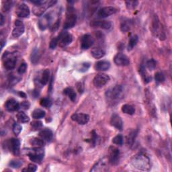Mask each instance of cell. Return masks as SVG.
I'll return each mask as SVG.
<instances>
[{
	"label": "cell",
	"mask_w": 172,
	"mask_h": 172,
	"mask_svg": "<svg viewBox=\"0 0 172 172\" xmlns=\"http://www.w3.org/2000/svg\"><path fill=\"white\" fill-rule=\"evenodd\" d=\"M59 45L61 47H65L69 45L73 41V37L71 34L68 33L67 32H62L59 36Z\"/></svg>",
	"instance_id": "9"
},
{
	"label": "cell",
	"mask_w": 172,
	"mask_h": 172,
	"mask_svg": "<svg viewBox=\"0 0 172 172\" xmlns=\"http://www.w3.org/2000/svg\"><path fill=\"white\" fill-rule=\"evenodd\" d=\"M18 94H19L20 96V97H22V98H26V94H24V93L22 92H19Z\"/></svg>",
	"instance_id": "51"
},
{
	"label": "cell",
	"mask_w": 172,
	"mask_h": 172,
	"mask_svg": "<svg viewBox=\"0 0 172 172\" xmlns=\"http://www.w3.org/2000/svg\"><path fill=\"white\" fill-rule=\"evenodd\" d=\"M92 55L94 57L95 59H101L106 55V52L104 50L102 49H94L91 52Z\"/></svg>",
	"instance_id": "26"
},
{
	"label": "cell",
	"mask_w": 172,
	"mask_h": 172,
	"mask_svg": "<svg viewBox=\"0 0 172 172\" xmlns=\"http://www.w3.org/2000/svg\"><path fill=\"white\" fill-rule=\"evenodd\" d=\"M90 26L94 28H100L104 30H108L112 26L110 22L106 20H94L92 21Z\"/></svg>",
	"instance_id": "19"
},
{
	"label": "cell",
	"mask_w": 172,
	"mask_h": 172,
	"mask_svg": "<svg viewBox=\"0 0 172 172\" xmlns=\"http://www.w3.org/2000/svg\"><path fill=\"white\" fill-rule=\"evenodd\" d=\"M49 77H50V71L49 69H45L42 74V77L40 80V83L41 84L44 86L47 84V83L49 81Z\"/></svg>",
	"instance_id": "28"
},
{
	"label": "cell",
	"mask_w": 172,
	"mask_h": 172,
	"mask_svg": "<svg viewBox=\"0 0 172 172\" xmlns=\"http://www.w3.org/2000/svg\"><path fill=\"white\" fill-rule=\"evenodd\" d=\"M132 165L135 168L141 171H149L150 163L149 157L144 153H139L132 161Z\"/></svg>",
	"instance_id": "1"
},
{
	"label": "cell",
	"mask_w": 172,
	"mask_h": 172,
	"mask_svg": "<svg viewBox=\"0 0 172 172\" xmlns=\"http://www.w3.org/2000/svg\"><path fill=\"white\" fill-rule=\"evenodd\" d=\"M30 106V104L27 102V101H24V102H22L21 103V104H20V107L22 108H23L24 110H28V109H29V108Z\"/></svg>",
	"instance_id": "49"
},
{
	"label": "cell",
	"mask_w": 172,
	"mask_h": 172,
	"mask_svg": "<svg viewBox=\"0 0 172 172\" xmlns=\"http://www.w3.org/2000/svg\"><path fill=\"white\" fill-rule=\"evenodd\" d=\"M16 15L20 18H28L30 14V11L28 6L25 3H21L16 9Z\"/></svg>",
	"instance_id": "17"
},
{
	"label": "cell",
	"mask_w": 172,
	"mask_h": 172,
	"mask_svg": "<svg viewBox=\"0 0 172 172\" xmlns=\"http://www.w3.org/2000/svg\"><path fill=\"white\" fill-rule=\"evenodd\" d=\"M8 146L10 150L14 155H18L20 153V141L17 139H10L8 143Z\"/></svg>",
	"instance_id": "12"
},
{
	"label": "cell",
	"mask_w": 172,
	"mask_h": 172,
	"mask_svg": "<svg viewBox=\"0 0 172 172\" xmlns=\"http://www.w3.org/2000/svg\"><path fill=\"white\" fill-rule=\"evenodd\" d=\"M0 18H1V21H0V25H1V26H3V24H4V22H5L4 17H3V16L2 15V14H1V16H0Z\"/></svg>",
	"instance_id": "50"
},
{
	"label": "cell",
	"mask_w": 172,
	"mask_h": 172,
	"mask_svg": "<svg viewBox=\"0 0 172 172\" xmlns=\"http://www.w3.org/2000/svg\"><path fill=\"white\" fill-rule=\"evenodd\" d=\"M139 2L137 1H128L126 2L127 8L128 10H134L137 8Z\"/></svg>",
	"instance_id": "41"
},
{
	"label": "cell",
	"mask_w": 172,
	"mask_h": 172,
	"mask_svg": "<svg viewBox=\"0 0 172 172\" xmlns=\"http://www.w3.org/2000/svg\"><path fill=\"white\" fill-rule=\"evenodd\" d=\"M110 63L107 61H100L96 63L94 65V69L98 71H104L110 69Z\"/></svg>",
	"instance_id": "23"
},
{
	"label": "cell",
	"mask_w": 172,
	"mask_h": 172,
	"mask_svg": "<svg viewBox=\"0 0 172 172\" xmlns=\"http://www.w3.org/2000/svg\"><path fill=\"white\" fill-rule=\"evenodd\" d=\"M77 22V15L74 12V9L72 7H69L67 10V17L65 22L64 23V29H70L73 28Z\"/></svg>",
	"instance_id": "3"
},
{
	"label": "cell",
	"mask_w": 172,
	"mask_h": 172,
	"mask_svg": "<svg viewBox=\"0 0 172 172\" xmlns=\"http://www.w3.org/2000/svg\"><path fill=\"white\" fill-rule=\"evenodd\" d=\"M132 22L131 20L126 19L123 20L120 24V30L123 32H127L131 29Z\"/></svg>",
	"instance_id": "25"
},
{
	"label": "cell",
	"mask_w": 172,
	"mask_h": 172,
	"mask_svg": "<svg viewBox=\"0 0 172 172\" xmlns=\"http://www.w3.org/2000/svg\"><path fill=\"white\" fill-rule=\"evenodd\" d=\"M22 130V127L20 124H18V123H14L13 125V132L16 135H18Z\"/></svg>",
	"instance_id": "43"
},
{
	"label": "cell",
	"mask_w": 172,
	"mask_h": 172,
	"mask_svg": "<svg viewBox=\"0 0 172 172\" xmlns=\"http://www.w3.org/2000/svg\"><path fill=\"white\" fill-rule=\"evenodd\" d=\"M31 127L34 131L39 130V129L42 127V123L41 121H39V120L33 121L31 123Z\"/></svg>",
	"instance_id": "39"
},
{
	"label": "cell",
	"mask_w": 172,
	"mask_h": 172,
	"mask_svg": "<svg viewBox=\"0 0 172 172\" xmlns=\"http://www.w3.org/2000/svg\"><path fill=\"white\" fill-rule=\"evenodd\" d=\"M27 67H28L27 64L26 63H22L18 67V73L20 75L24 74L26 71Z\"/></svg>",
	"instance_id": "46"
},
{
	"label": "cell",
	"mask_w": 172,
	"mask_h": 172,
	"mask_svg": "<svg viewBox=\"0 0 172 172\" xmlns=\"http://www.w3.org/2000/svg\"><path fill=\"white\" fill-rule=\"evenodd\" d=\"M24 25L22 22L17 20L15 21V27L12 31V36L14 38H18L24 32Z\"/></svg>",
	"instance_id": "16"
},
{
	"label": "cell",
	"mask_w": 172,
	"mask_h": 172,
	"mask_svg": "<svg viewBox=\"0 0 172 172\" xmlns=\"http://www.w3.org/2000/svg\"><path fill=\"white\" fill-rule=\"evenodd\" d=\"M59 40L58 37L53 38L51 42H50V45H49L50 49H55L57 47V46L59 45Z\"/></svg>",
	"instance_id": "45"
},
{
	"label": "cell",
	"mask_w": 172,
	"mask_h": 172,
	"mask_svg": "<svg viewBox=\"0 0 172 172\" xmlns=\"http://www.w3.org/2000/svg\"><path fill=\"white\" fill-rule=\"evenodd\" d=\"M41 105L45 108H50L52 105V101L49 98H43L40 102Z\"/></svg>",
	"instance_id": "38"
},
{
	"label": "cell",
	"mask_w": 172,
	"mask_h": 172,
	"mask_svg": "<svg viewBox=\"0 0 172 172\" xmlns=\"http://www.w3.org/2000/svg\"><path fill=\"white\" fill-rule=\"evenodd\" d=\"M52 20V18L50 14H46L43 16L42 18L39 20L38 22V26L41 28L42 30H45L47 28L49 24H51V21Z\"/></svg>",
	"instance_id": "22"
},
{
	"label": "cell",
	"mask_w": 172,
	"mask_h": 172,
	"mask_svg": "<svg viewBox=\"0 0 172 172\" xmlns=\"http://www.w3.org/2000/svg\"><path fill=\"white\" fill-rule=\"evenodd\" d=\"M39 137L46 141H51L53 137V133L51 130L49 128H45L39 132Z\"/></svg>",
	"instance_id": "24"
},
{
	"label": "cell",
	"mask_w": 172,
	"mask_h": 172,
	"mask_svg": "<svg viewBox=\"0 0 172 172\" xmlns=\"http://www.w3.org/2000/svg\"><path fill=\"white\" fill-rule=\"evenodd\" d=\"M151 28L153 33L155 37H159L161 40H164L166 38V36H165L162 28L161 27L159 20L157 15H155L153 17Z\"/></svg>",
	"instance_id": "5"
},
{
	"label": "cell",
	"mask_w": 172,
	"mask_h": 172,
	"mask_svg": "<svg viewBox=\"0 0 172 172\" xmlns=\"http://www.w3.org/2000/svg\"><path fill=\"white\" fill-rule=\"evenodd\" d=\"M122 112L124 114H128V115H133L135 113V108L129 104H124L122 106Z\"/></svg>",
	"instance_id": "29"
},
{
	"label": "cell",
	"mask_w": 172,
	"mask_h": 172,
	"mask_svg": "<svg viewBox=\"0 0 172 172\" xmlns=\"http://www.w3.org/2000/svg\"><path fill=\"white\" fill-rule=\"evenodd\" d=\"M44 150L39 147H36L32 149V151L28 153V157L32 162L37 163H41L42 161L44 159Z\"/></svg>",
	"instance_id": "4"
},
{
	"label": "cell",
	"mask_w": 172,
	"mask_h": 172,
	"mask_svg": "<svg viewBox=\"0 0 172 172\" xmlns=\"http://www.w3.org/2000/svg\"><path fill=\"white\" fill-rule=\"evenodd\" d=\"M120 157V150L115 147H111L109 149V156L108 159L109 163L112 166H116L119 163Z\"/></svg>",
	"instance_id": "7"
},
{
	"label": "cell",
	"mask_w": 172,
	"mask_h": 172,
	"mask_svg": "<svg viewBox=\"0 0 172 172\" xmlns=\"http://www.w3.org/2000/svg\"><path fill=\"white\" fill-rule=\"evenodd\" d=\"M166 78H165V75H163V73H161V72H157L155 73V80L156 81L157 84H161L164 82Z\"/></svg>",
	"instance_id": "36"
},
{
	"label": "cell",
	"mask_w": 172,
	"mask_h": 172,
	"mask_svg": "<svg viewBox=\"0 0 172 172\" xmlns=\"http://www.w3.org/2000/svg\"><path fill=\"white\" fill-rule=\"evenodd\" d=\"M146 65H147V67L150 71H153L156 67V61L153 59H150L147 62Z\"/></svg>",
	"instance_id": "40"
},
{
	"label": "cell",
	"mask_w": 172,
	"mask_h": 172,
	"mask_svg": "<svg viewBox=\"0 0 172 172\" xmlns=\"http://www.w3.org/2000/svg\"><path fill=\"white\" fill-rule=\"evenodd\" d=\"M108 159L106 160V159H102L100 160L96 163V165H94L91 170V171H106L108 170Z\"/></svg>",
	"instance_id": "18"
},
{
	"label": "cell",
	"mask_w": 172,
	"mask_h": 172,
	"mask_svg": "<svg viewBox=\"0 0 172 172\" xmlns=\"http://www.w3.org/2000/svg\"><path fill=\"white\" fill-rule=\"evenodd\" d=\"M40 58V53H39L38 49H34V51H32L31 55V61L34 64H36Z\"/></svg>",
	"instance_id": "35"
},
{
	"label": "cell",
	"mask_w": 172,
	"mask_h": 172,
	"mask_svg": "<svg viewBox=\"0 0 172 172\" xmlns=\"http://www.w3.org/2000/svg\"><path fill=\"white\" fill-rule=\"evenodd\" d=\"M30 144L32 145L35 146V147H42L44 146L45 142H44V140H43L42 139L34 138V139H31Z\"/></svg>",
	"instance_id": "34"
},
{
	"label": "cell",
	"mask_w": 172,
	"mask_h": 172,
	"mask_svg": "<svg viewBox=\"0 0 172 172\" xmlns=\"http://www.w3.org/2000/svg\"><path fill=\"white\" fill-rule=\"evenodd\" d=\"M118 10L112 6H107L100 9L98 12V16L100 18H104L116 14Z\"/></svg>",
	"instance_id": "11"
},
{
	"label": "cell",
	"mask_w": 172,
	"mask_h": 172,
	"mask_svg": "<svg viewBox=\"0 0 172 172\" xmlns=\"http://www.w3.org/2000/svg\"><path fill=\"white\" fill-rule=\"evenodd\" d=\"M137 135V131H133L131 132L127 137V143L128 146H132L135 141L136 137Z\"/></svg>",
	"instance_id": "32"
},
{
	"label": "cell",
	"mask_w": 172,
	"mask_h": 172,
	"mask_svg": "<svg viewBox=\"0 0 172 172\" xmlns=\"http://www.w3.org/2000/svg\"><path fill=\"white\" fill-rule=\"evenodd\" d=\"M94 39L90 34H85L81 38V48L83 50H88L94 45Z\"/></svg>",
	"instance_id": "13"
},
{
	"label": "cell",
	"mask_w": 172,
	"mask_h": 172,
	"mask_svg": "<svg viewBox=\"0 0 172 172\" xmlns=\"http://www.w3.org/2000/svg\"><path fill=\"white\" fill-rule=\"evenodd\" d=\"M139 41V37L137 35H133L130 38V40L128 41V51H131L133 49L135 46L137 45V42Z\"/></svg>",
	"instance_id": "31"
},
{
	"label": "cell",
	"mask_w": 172,
	"mask_h": 172,
	"mask_svg": "<svg viewBox=\"0 0 172 172\" xmlns=\"http://www.w3.org/2000/svg\"><path fill=\"white\" fill-rule=\"evenodd\" d=\"M57 2V1H45V2L41 5L34 6L33 8V12L36 16H41L45 12L46 10L53 6Z\"/></svg>",
	"instance_id": "6"
},
{
	"label": "cell",
	"mask_w": 172,
	"mask_h": 172,
	"mask_svg": "<svg viewBox=\"0 0 172 172\" xmlns=\"http://www.w3.org/2000/svg\"><path fill=\"white\" fill-rule=\"evenodd\" d=\"M37 170V165L33 164V163H30L28 165V168L26 169H24L22 171H32V172H34L36 171Z\"/></svg>",
	"instance_id": "47"
},
{
	"label": "cell",
	"mask_w": 172,
	"mask_h": 172,
	"mask_svg": "<svg viewBox=\"0 0 172 172\" xmlns=\"http://www.w3.org/2000/svg\"><path fill=\"white\" fill-rule=\"evenodd\" d=\"M17 119L21 123H27L30 121V118L24 112H19L17 114Z\"/></svg>",
	"instance_id": "33"
},
{
	"label": "cell",
	"mask_w": 172,
	"mask_h": 172,
	"mask_svg": "<svg viewBox=\"0 0 172 172\" xmlns=\"http://www.w3.org/2000/svg\"><path fill=\"white\" fill-rule=\"evenodd\" d=\"M114 63L118 66L126 67L130 64V59H129L127 55H125L123 53H118L114 57Z\"/></svg>",
	"instance_id": "10"
},
{
	"label": "cell",
	"mask_w": 172,
	"mask_h": 172,
	"mask_svg": "<svg viewBox=\"0 0 172 172\" xmlns=\"http://www.w3.org/2000/svg\"><path fill=\"white\" fill-rule=\"evenodd\" d=\"M46 115V112L45 110L41 109H35L32 113V116L34 119H41L43 118Z\"/></svg>",
	"instance_id": "27"
},
{
	"label": "cell",
	"mask_w": 172,
	"mask_h": 172,
	"mask_svg": "<svg viewBox=\"0 0 172 172\" xmlns=\"http://www.w3.org/2000/svg\"><path fill=\"white\" fill-rule=\"evenodd\" d=\"M110 77L106 74L100 73L94 79V85L97 88H102L110 81Z\"/></svg>",
	"instance_id": "8"
},
{
	"label": "cell",
	"mask_w": 172,
	"mask_h": 172,
	"mask_svg": "<svg viewBox=\"0 0 172 172\" xmlns=\"http://www.w3.org/2000/svg\"><path fill=\"white\" fill-rule=\"evenodd\" d=\"M90 67V64L88 63H84L81 64V68L80 69V71H82V72H85V71H88L89 69V67Z\"/></svg>",
	"instance_id": "48"
},
{
	"label": "cell",
	"mask_w": 172,
	"mask_h": 172,
	"mask_svg": "<svg viewBox=\"0 0 172 172\" xmlns=\"http://www.w3.org/2000/svg\"><path fill=\"white\" fill-rule=\"evenodd\" d=\"M12 1H6L3 2V11L4 12H8V11L12 8Z\"/></svg>",
	"instance_id": "44"
},
{
	"label": "cell",
	"mask_w": 172,
	"mask_h": 172,
	"mask_svg": "<svg viewBox=\"0 0 172 172\" xmlns=\"http://www.w3.org/2000/svg\"><path fill=\"white\" fill-rule=\"evenodd\" d=\"M110 124L112 127L119 131H122L123 128V122L119 115L116 114H112L110 119Z\"/></svg>",
	"instance_id": "20"
},
{
	"label": "cell",
	"mask_w": 172,
	"mask_h": 172,
	"mask_svg": "<svg viewBox=\"0 0 172 172\" xmlns=\"http://www.w3.org/2000/svg\"><path fill=\"white\" fill-rule=\"evenodd\" d=\"M106 96L111 102L120 100L124 96V88L122 85L114 86V88H110L106 91Z\"/></svg>",
	"instance_id": "2"
},
{
	"label": "cell",
	"mask_w": 172,
	"mask_h": 172,
	"mask_svg": "<svg viewBox=\"0 0 172 172\" xmlns=\"http://www.w3.org/2000/svg\"><path fill=\"white\" fill-rule=\"evenodd\" d=\"M124 142V138L123 135H118L115 137L113 138L112 139V143L114 144L117 145H122L123 144Z\"/></svg>",
	"instance_id": "37"
},
{
	"label": "cell",
	"mask_w": 172,
	"mask_h": 172,
	"mask_svg": "<svg viewBox=\"0 0 172 172\" xmlns=\"http://www.w3.org/2000/svg\"><path fill=\"white\" fill-rule=\"evenodd\" d=\"M8 55H9L8 53L6 52L3 56V58L6 57L5 60L3 61V65H4V67L6 69L12 70L16 66V57H8Z\"/></svg>",
	"instance_id": "15"
},
{
	"label": "cell",
	"mask_w": 172,
	"mask_h": 172,
	"mask_svg": "<svg viewBox=\"0 0 172 172\" xmlns=\"http://www.w3.org/2000/svg\"><path fill=\"white\" fill-rule=\"evenodd\" d=\"M71 120L74 122H76L79 124L84 125L88 123L89 120V116L88 114L84 113L74 114L71 116Z\"/></svg>",
	"instance_id": "14"
},
{
	"label": "cell",
	"mask_w": 172,
	"mask_h": 172,
	"mask_svg": "<svg viewBox=\"0 0 172 172\" xmlns=\"http://www.w3.org/2000/svg\"><path fill=\"white\" fill-rule=\"evenodd\" d=\"M6 108L9 112H15L18 111L20 108V104L16 100L10 99L6 102Z\"/></svg>",
	"instance_id": "21"
},
{
	"label": "cell",
	"mask_w": 172,
	"mask_h": 172,
	"mask_svg": "<svg viewBox=\"0 0 172 172\" xmlns=\"http://www.w3.org/2000/svg\"><path fill=\"white\" fill-rule=\"evenodd\" d=\"M9 166L13 168H19L22 166V162L20 160H12L9 163Z\"/></svg>",
	"instance_id": "42"
},
{
	"label": "cell",
	"mask_w": 172,
	"mask_h": 172,
	"mask_svg": "<svg viewBox=\"0 0 172 172\" xmlns=\"http://www.w3.org/2000/svg\"><path fill=\"white\" fill-rule=\"evenodd\" d=\"M64 94H65L67 96H69V98L72 102H75V100H76V93L75 92V91L72 88H67L64 89L63 91Z\"/></svg>",
	"instance_id": "30"
}]
</instances>
